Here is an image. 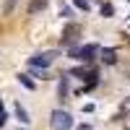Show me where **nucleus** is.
<instances>
[{"label": "nucleus", "instance_id": "f257e3e1", "mask_svg": "<svg viewBox=\"0 0 130 130\" xmlns=\"http://www.w3.org/2000/svg\"><path fill=\"white\" fill-rule=\"evenodd\" d=\"M99 55V44H83V47H70V57L78 62H91Z\"/></svg>", "mask_w": 130, "mask_h": 130}, {"label": "nucleus", "instance_id": "f03ea898", "mask_svg": "<svg viewBox=\"0 0 130 130\" xmlns=\"http://www.w3.org/2000/svg\"><path fill=\"white\" fill-rule=\"evenodd\" d=\"M50 127H52V130H70V127H73V117H70V112L55 109V112L50 115Z\"/></svg>", "mask_w": 130, "mask_h": 130}, {"label": "nucleus", "instance_id": "7ed1b4c3", "mask_svg": "<svg viewBox=\"0 0 130 130\" xmlns=\"http://www.w3.org/2000/svg\"><path fill=\"white\" fill-rule=\"evenodd\" d=\"M57 52H42V55H34V57H29V68L31 70H47L52 60H55Z\"/></svg>", "mask_w": 130, "mask_h": 130}, {"label": "nucleus", "instance_id": "20e7f679", "mask_svg": "<svg viewBox=\"0 0 130 130\" xmlns=\"http://www.w3.org/2000/svg\"><path fill=\"white\" fill-rule=\"evenodd\" d=\"M78 34H81V26L75 24V21H68V24H65V29H62V34H60L62 47H70L73 42L78 39Z\"/></svg>", "mask_w": 130, "mask_h": 130}, {"label": "nucleus", "instance_id": "39448f33", "mask_svg": "<svg viewBox=\"0 0 130 130\" xmlns=\"http://www.w3.org/2000/svg\"><path fill=\"white\" fill-rule=\"evenodd\" d=\"M70 75H75V78H81V81H96L99 78V73H96L94 68H89V65H78V68H73L70 70Z\"/></svg>", "mask_w": 130, "mask_h": 130}, {"label": "nucleus", "instance_id": "423d86ee", "mask_svg": "<svg viewBox=\"0 0 130 130\" xmlns=\"http://www.w3.org/2000/svg\"><path fill=\"white\" fill-rule=\"evenodd\" d=\"M47 3H50V0H29L26 13H29V16H37V13H42V10L47 8Z\"/></svg>", "mask_w": 130, "mask_h": 130}, {"label": "nucleus", "instance_id": "0eeeda50", "mask_svg": "<svg viewBox=\"0 0 130 130\" xmlns=\"http://www.w3.org/2000/svg\"><path fill=\"white\" fill-rule=\"evenodd\" d=\"M57 94H60V99H65V96L70 94V78H68V75H60V81H57Z\"/></svg>", "mask_w": 130, "mask_h": 130}, {"label": "nucleus", "instance_id": "6e6552de", "mask_svg": "<svg viewBox=\"0 0 130 130\" xmlns=\"http://www.w3.org/2000/svg\"><path fill=\"white\" fill-rule=\"evenodd\" d=\"M99 55H102V60H104L107 65H115V62H117V50H112V47L99 50Z\"/></svg>", "mask_w": 130, "mask_h": 130}, {"label": "nucleus", "instance_id": "1a4fd4ad", "mask_svg": "<svg viewBox=\"0 0 130 130\" xmlns=\"http://www.w3.org/2000/svg\"><path fill=\"white\" fill-rule=\"evenodd\" d=\"M16 78H18V83L24 86V89H29V91H34V89H37V83L31 81V75H26V73H18Z\"/></svg>", "mask_w": 130, "mask_h": 130}, {"label": "nucleus", "instance_id": "9d476101", "mask_svg": "<svg viewBox=\"0 0 130 130\" xmlns=\"http://www.w3.org/2000/svg\"><path fill=\"white\" fill-rule=\"evenodd\" d=\"M16 117H18V120H21V125H29V112L24 109V107H21V104H16Z\"/></svg>", "mask_w": 130, "mask_h": 130}, {"label": "nucleus", "instance_id": "9b49d317", "mask_svg": "<svg viewBox=\"0 0 130 130\" xmlns=\"http://www.w3.org/2000/svg\"><path fill=\"white\" fill-rule=\"evenodd\" d=\"M99 10H102V16H104V18H112V16H115V5H112V3H104V0H102Z\"/></svg>", "mask_w": 130, "mask_h": 130}, {"label": "nucleus", "instance_id": "f8f14e48", "mask_svg": "<svg viewBox=\"0 0 130 130\" xmlns=\"http://www.w3.org/2000/svg\"><path fill=\"white\" fill-rule=\"evenodd\" d=\"M73 8H78V10H83V13H89V10H91V0H73Z\"/></svg>", "mask_w": 130, "mask_h": 130}, {"label": "nucleus", "instance_id": "ddd939ff", "mask_svg": "<svg viewBox=\"0 0 130 130\" xmlns=\"http://www.w3.org/2000/svg\"><path fill=\"white\" fill-rule=\"evenodd\" d=\"M60 16H62V18H73V8L65 5V3H60Z\"/></svg>", "mask_w": 130, "mask_h": 130}, {"label": "nucleus", "instance_id": "4468645a", "mask_svg": "<svg viewBox=\"0 0 130 130\" xmlns=\"http://www.w3.org/2000/svg\"><path fill=\"white\" fill-rule=\"evenodd\" d=\"M16 8V0H5V5H3V16H10V10Z\"/></svg>", "mask_w": 130, "mask_h": 130}, {"label": "nucleus", "instance_id": "2eb2a0df", "mask_svg": "<svg viewBox=\"0 0 130 130\" xmlns=\"http://www.w3.org/2000/svg\"><path fill=\"white\" fill-rule=\"evenodd\" d=\"M5 120H8V112L3 109V107H0V127H3V125H5Z\"/></svg>", "mask_w": 130, "mask_h": 130}, {"label": "nucleus", "instance_id": "dca6fc26", "mask_svg": "<svg viewBox=\"0 0 130 130\" xmlns=\"http://www.w3.org/2000/svg\"><path fill=\"white\" fill-rule=\"evenodd\" d=\"M18 130H26V127H18Z\"/></svg>", "mask_w": 130, "mask_h": 130}, {"label": "nucleus", "instance_id": "f3484780", "mask_svg": "<svg viewBox=\"0 0 130 130\" xmlns=\"http://www.w3.org/2000/svg\"><path fill=\"white\" fill-rule=\"evenodd\" d=\"M0 107H3V102H0Z\"/></svg>", "mask_w": 130, "mask_h": 130}, {"label": "nucleus", "instance_id": "a211bd4d", "mask_svg": "<svg viewBox=\"0 0 130 130\" xmlns=\"http://www.w3.org/2000/svg\"><path fill=\"white\" fill-rule=\"evenodd\" d=\"M127 3H130V0H127Z\"/></svg>", "mask_w": 130, "mask_h": 130}]
</instances>
